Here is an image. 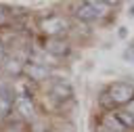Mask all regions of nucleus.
Instances as JSON below:
<instances>
[{
	"mask_svg": "<svg viewBox=\"0 0 134 132\" xmlns=\"http://www.w3.org/2000/svg\"><path fill=\"white\" fill-rule=\"evenodd\" d=\"M132 101H134V84L130 82H113L100 94V105L105 109H115V107L121 109Z\"/></svg>",
	"mask_w": 134,
	"mask_h": 132,
	"instance_id": "obj_1",
	"label": "nucleus"
},
{
	"mask_svg": "<svg viewBox=\"0 0 134 132\" xmlns=\"http://www.w3.org/2000/svg\"><path fill=\"white\" fill-rule=\"evenodd\" d=\"M38 27L48 38H63V34H67V29H69V21H67V17L52 13V15H44L38 21Z\"/></svg>",
	"mask_w": 134,
	"mask_h": 132,
	"instance_id": "obj_2",
	"label": "nucleus"
},
{
	"mask_svg": "<svg viewBox=\"0 0 134 132\" xmlns=\"http://www.w3.org/2000/svg\"><path fill=\"white\" fill-rule=\"evenodd\" d=\"M13 111L19 119L23 122H34L36 119V103L31 98V94L27 92H21L15 96V105H13Z\"/></svg>",
	"mask_w": 134,
	"mask_h": 132,
	"instance_id": "obj_3",
	"label": "nucleus"
},
{
	"mask_svg": "<svg viewBox=\"0 0 134 132\" xmlns=\"http://www.w3.org/2000/svg\"><path fill=\"white\" fill-rule=\"evenodd\" d=\"M23 73L29 78V82H44L50 75V67L46 63H40V61H29V63H25Z\"/></svg>",
	"mask_w": 134,
	"mask_h": 132,
	"instance_id": "obj_4",
	"label": "nucleus"
},
{
	"mask_svg": "<svg viewBox=\"0 0 134 132\" xmlns=\"http://www.w3.org/2000/svg\"><path fill=\"white\" fill-rule=\"evenodd\" d=\"M44 50L52 57H67L71 52V44L65 40V38H48L46 44H44Z\"/></svg>",
	"mask_w": 134,
	"mask_h": 132,
	"instance_id": "obj_5",
	"label": "nucleus"
},
{
	"mask_svg": "<svg viewBox=\"0 0 134 132\" xmlns=\"http://www.w3.org/2000/svg\"><path fill=\"white\" fill-rule=\"evenodd\" d=\"M15 105V96H13V88L0 80V119H4Z\"/></svg>",
	"mask_w": 134,
	"mask_h": 132,
	"instance_id": "obj_6",
	"label": "nucleus"
},
{
	"mask_svg": "<svg viewBox=\"0 0 134 132\" xmlns=\"http://www.w3.org/2000/svg\"><path fill=\"white\" fill-rule=\"evenodd\" d=\"M50 96H52L54 101L65 103V101H69V98L73 96V88H71V84L65 82V80H54V82L50 84Z\"/></svg>",
	"mask_w": 134,
	"mask_h": 132,
	"instance_id": "obj_7",
	"label": "nucleus"
},
{
	"mask_svg": "<svg viewBox=\"0 0 134 132\" xmlns=\"http://www.w3.org/2000/svg\"><path fill=\"white\" fill-rule=\"evenodd\" d=\"M73 13H75V17H77L80 21H84V23H90V21L100 19L98 13H96V8L92 6V0H90V2H80V4H75V6H73Z\"/></svg>",
	"mask_w": 134,
	"mask_h": 132,
	"instance_id": "obj_8",
	"label": "nucleus"
},
{
	"mask_svg": "<svg viewBox=\"0 0 134 132\" xmlns=\"http://www.w3.org/2000/svg\"><path fill=\"white\" fill-rule=\"evenodd\" d=\"M4 71H6L10 78H19V75L25 71V63H23L19 57H6V61H4Z\"/></svg>",
	"mask_w": 134,
	"mask_h": 132,
	"instance_id": "obj_9",
	"label": "nucleus"
},
{
	"mask_svg": "<svg viewBox=\"0 0 134 132\" xmlns=\"http://www.w3.org/2000/svg\"><path fill=\"white\" fill-rule=\"evenodd\" d=\"M103 128L109 132H126V126L115 117V113H107L103 117Z\"/></svg>",
	"mask_w": 134,
	"mask_h": 132,
	"instance_id": "obj_10",
	"label": "nucleus"
},
{
	"mask_svg": "<svg viewBox=\"0 0 134 132\" xmlns=\"http://www.w3.org/2000/svg\"><path fill=\"white\" fill-rule=\"evenodd\" d=\"M8 23H10V13H8L6 6L0 4V27H6Z\"/></svg>",
	"mask_w": 134,
	"mask_h": 132,
	"instance_id": "obj_11",
	"label": "nucleus"
},
{
	"mask_svg": "<svg viewBox=\"0 0 134 132\" xmlns=\"http://www.w3.org/2000/svg\"><path fill=\"white\" fill-rule=\"evenodd\" d=\"M6 61V46H4V42L0 40V63H4Z\"/></svg>",
	"mask_w": 134,
	"mask_h": 132,
	"instance_id": "obj_12",
	"label": "nucleus"
},
{
	"mask_svg": "<svg viewBox=\"0 0 134 132\" xmlns=\"http://www.w3.org/2000/svg\"><path fill=\"white\" fill-rule=\"evenodd\" d=\"M121 109H124V111H128L130 115H134V101H132V103H128V105H126V107H121Z\"/></svg>",
	"mask_w": 134,
	"mask_h": 132,
	"instance_id": "obj_13",
	"label": "nucleus"
},
{
	"mask_svg": "<svg viewBox=\"0 0 134 132\" xmlns=\"http://www.w3.org/2000/svg\"><path fill=\"white\" fill-rule=\"evenodd\" d=\"M103 130H105V128H103ZM105 132H109V130H105Z\"/></svg>",
	"mask_w": 134,
	"mask_h": 132,
	"instance_id": "obj_14",
	"label": "nucleus"
},
{
	"mask_svg": "<svg viewBox=\"0 0 134 132\" xmlns=\"http://www.w3.org/2000/svg\"><path fill=\"white\" fill-rule=\"evenodd\" d=\"M63 132H65V130H63Z\"/></svg>",
	"mask_w": 134,
	"mask_h": 132,
	"instance_id": "obj_15",
	"label": "nucleus"
}]
</instances>
